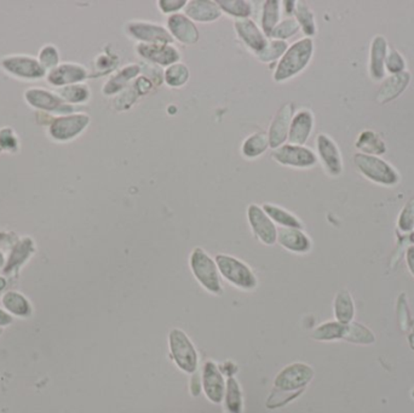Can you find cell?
<instances>
[{
    "mask_svg": "<svg viewBox=\"0 0 414 413\" xmlns=\"http://www.w3.org/2000/svg\"><path fill=\"white\" fill-rule=\"evenodd\" d=\"M314 55V42L311 38L297 40L286 50L274 72V80L284 82L296 77L310 63Z\"/></svg>",
    "mask_w": 414,
    "mask_h": 413,
    "instance_id": "obj_1",
    "label": "cell"
},
{
    "mask_svg": "<svg viewBox=\"0 0 414 413\" xmlns=\"http://www.w3.org/2000/svg\"><path fill=\"white\" fill-rule=\"evenodd\" d=\"M189 266L195 279L206 291L216 296L222 295L223 288L216 261L206 251L201 247H195L190 254Z\"/></svg>",
    "mask_w": 414,
    "mask_h": 413,
    "instance_id": "obj_2",
    "label": "cell"
},
{
    "mask_svg": "<svg viewBox=\"0 0 414 413\" xmlns=\"http://www.w3.org/2000/svg\"><path fill=\"white\" fill-rule=\"evenodd\" d=\"M215 261L220 276H223L229 284L244 291H251L257 288V278L246 263L225 254H217Z\"/></svg>",
    "mask_w": 414,
    "mask_h": 413,
    "instance_id": "obj_3",
    "label": "cell"
},
{
    "mask_svg": "<svg viewBox=\"0 0 414 413\" xmlns=\"http://www.w3.org/2000/svg\"><path fill=\"white\" fill-rule=\"evenodd\" d=\"M170 355L180 370L193 375L198 370L199 355L193 342L181 328H173L168 335Z\"/></svg>",
    "mask_w": 414,
    "mask_h": 413,
    "instance_id": "obj_4",
    "label": "cell"
},
{
    "mask_svg": "<svg viewBox=\"0 0 414 413\" xmlns=\"http://www.w3.org/2000/svg\"><path fill=\"white\" fill-rule=\"evenodd\" d=\"M355 166L367 180L380 185H395L400 181L396 170L385 160L375 155L358 153L354 155Z\"/></svg>",
    "mask_w": 414,
    "mask_h": 413,
    "instance_id": "obj_5",
    "label": "cell"
},
{
    "mask_svg": "<svg viewBox=\"0 0 414 413\" xmlns=\"http://www.w3.org/2000/svg\"><path fill=\"white\" fill-rule=\"evenodd\" d=\"M314 378L313 367L303 362L286 366L274 379V389L282 393L302 394Z\"/></svg>",
    "mask_w": 414,
    "mask_h": 413,
    "instance_id": "obj_6",
    "label": "cell"
},
{
    "mask_svg": "<svg viewBox=\"0 0 414 413\" xmlns=\"http://www.w3.org/2000/svg\"><path fill=\"white\" fill-rule=\"evenodd\" d=\"M90 124V116L84 113L61 116L51 121L49 126V134L54 140L65 142L78 137Z\"/></svg>",
    "mask_w": 414,
    "mask_h": 413,
    "instance_id": "obj_7",
    "label": "cell"
},
{
    "mask_svg": "<svg viewBox=\"0 0 414 413\" xmlns=\"http://www.w3.org/2000/svg\"><path fill=\"white\" fill-rule=\"evenodd\" d=\"M272 159L284 166L296 168H314L318 164V155L310 148L289 143L274 149Z\"/></svg>",
    "mask_w": 414,
    "mask_h": 413,
    "instance_id": "obj_8",
    "label": "cell"
},
{
    "mask_svg": "<svg viewBox=\"0 0 414 413\" xmlns=\"http://www.w3.org/2000/svg\"><path fill=\"white\" fill-rule=\"evenodd\" d=\"M247 218L251 229L262 244L272 246L277 242V228L262 207L251 204L247 209Z\"/></svg>",
    "mask_w": 414,
    "mask_h": 413,
    "instance_id": "obj_9",
    "label": "cell"
},
{
    "mask_svg": "<svg viewBox=\"0 0 414 413\" xmlns=\"http://www.w3.org/2000/svg\"><path fill=\"white\" fill-rule=\"evenodd\" d=\"M26 101L32 107L45 111V112L58 113L62 116H68L74 112L75 108L72 104H65L60 95H56L44 89H30L25 94Z\"/></svg>",
    "mask_w": 414,
    "mask_h": 413,
    "instance_id": "obj_10",
    "label": "cell"
},
{
    "mask_svg": "<svg viewBox=\"0 0 414 413\" xmlns=\"http://www.w3.org/2000/svg\"><path fill=\"white\" fill-rule=\"evenodd\" d=\"M201 383L205 395L212 404L218 405L223 402L227 382L220 367L211 360L203 365Z\"/></svg>",
    "mask_w": 414,
    "mask_h": 413,
    "instance_id": "obj_11",
    "label": "cell"
},
{
    "mask_svg": "<svg viewBox=\"0 0 414 413\" xmlns=\"http://www.w3.org/2000/svg\"><path fill=\"white\" fill-rule=\"evenodd\" d=\"M127 32L132 38L141 44H171L173 43L172 35H170L168 28L149 23V22H130Z\"/></svg>",
    "mask_w": 414,
    "mask_h": 413,
    "instance_id": "obj_12",
    "label": "cell"
},
{
    "mask_svg": "<svg viewBox=\"0 0 414 413\" xmlns=\"http://www.w3.org/2000/svg\"><path fill=\"white\" fill-rule=\"evenodd\" d=\"M1 67L8 73L23 79H40L46 73L39 61L30 56L5 57L1 60Z\"/></svg>",
    "mask_w": 414,
    "mask_h": 413,
    "instance_id": "obj_13",
    "label": "cell"
},
{
    "mask_svg": "<svg viewBox=\"0 0 414 413\" xmlns=\"http://www.w3.org/2000/svg\"><path fill=\"white\" fill-rule=\"evenodd\" d=\"M138 55L156 65L168 67L181 60V54L170 44H138L136 48Z\"/></svg>",
    "mask_w": 414,
    "mask_h": 413,
    "instance_id": "obj_14",
    "label": "cell"
},
{
    "mask_svg": "<svg viewBox=\"0 0 414 413\" xmlns=\"http://www.w3.org/2000/svg\"><path fill=\"white\" fill-rule=\"evenodd\" d=\"M316 149L321 163L331 176H339L343 173V160L336 142L327 135L320 134L316 138Z\"/></svg>",
    "mask_w": 414,
    "mask_h": 413,
    "instance_id": "obj_15",
    "label": "cell"
},
{
    "mask_svg": "<svg viewBox=\"0 0 414 413\" xmlns=\"http://www.w3.org/2000/svg\"><path fill=\"white\" fill-rule=\"evenodd\" d=\"M294 104H286L277 111L274 116L269 131H268L269 144H270L272 151L282 144H285L287 141L289 125H291V121L294 116Z\"/></svg>",
    "mask_w": 414,
    "mask_h": 413,
    "instance_id": "obj_16",
    "label": "cell"
},
{
    "mask_svg": "<svg viewBox=\"0 0 414 413\" xmlns=\"http://www.w3.org/2000/svg\"><path fill=\"white\" fill-rule=\"evenodd\" d=\"M168 30L172 35L173 40H177L184 45H194L200 38L195 22L187 18L184 13H178L168 16Z\"/></svg>",
    "mask_w": 414,
    "mask_h": 413,
    "instance_id": "obj_17",
    "label": "cell"
},
{
    "mask_svg": "<svg viewBox=\"0 0 414 413\" xmlns=\"http://www.w3.org/2000/svg\"><path fill=\"white\" fill-rule=\"evenodd\" d=\"M314 129V116L310 111L302 109L294 114L289 125V144L296 146H304L306 141L310 137Z\"/></svg>",
    "mask_w": 414,
    "mask_h": 413,
    "instance_id": "obj_18",
    "label": "cell"
},
{
    "mask_svg": "<svg viewBox=\"0 0 414 413\" xmlns=\"http://www.w3.org/2000/svg\"><path fill=\"white\" fill-rule=\"evenodd\" d=\"M89 77L87 68L75 63H63L51 69L48 75V82L55 87H68L82 82Z\"/></svg>",
    "mask_w": 414,
    "mask_h": 413,
    "instance_id": "obj_19",
    "label": "cell"
},
{
    "mask_svg": "<svg viewBox=\"0 0 414 413\" xmlns=\"http://www.w3.org/2000/svg\"><path fill=\"white\" fill-rule=\"evenodd\" d=\"M235 30H237L239 38L242 39L247 47L253 50L256 54L263 51V49L267 47V37L264 35L262 30L256 25L255 22L250 18H244V20H237L234 23Z\"/></svg>",
    "mask_w": 414,
    "mask_h": 413,
    "instance_id": "obj_20",
    "label": "cell"
},
{
    "mask_svg": "<svg viewBox=\"0 0 414 413\" xmlns=\"http://www.w3.org/2000/svg\"><path fill=\"white\" fill-rule=\"evenodd\" d=\"M184 15L193 22L210 23L222 16V10L213 0H192L184 8Z\"/></svg>",
    "mask_w": 414,
    "mask_h": 413,
    "instance_id": "obj_21",
    "label": "cell"
},
{
    "mask_svg": "<svg viewBox=\"0 0 414 413\" xmlns=\"http://www.w3.org/2000/svg\"><path fill=\"white\" fill-rule=\"evenodd\" d=\"M410 82V72H402L399 74H391L382 82L380 90L375 96V101L380 104H388L396 99L408 87Z\"/></svg>",
    "mask_w": 414,
    "mask_h": 413,
    "instance_id": "obj_22",
    "label": "cell"
},
{
    "mask_svg": "<svg viewBox=\"0 0 414 413\" xmlns=\"http://www.w3.org/2000/svg\"><path fill=\"white\" fill-rule=\"evenodd\" d=\"M277 242L294 254H304L311 250L310 238L303 232V229H277Z\"/></svg>",
    "mask_w": 414,
    "mask_h": 413,
    "instance_id": "obj_23",
    "label": "cell"
},
{
    "mask_svg": "<svg viewBox=\"0 0 414 413\" xmlns=\"http://www.w3.org/2000/svg\"><path fill=\"white\" fill-rule=\"evenodd\" d=\"M388 55V42L383 35L373 38L370 50V74L375 82L384 80L385 60Z\"/></svg>",
    "mask_w": 414,
    "mask_h": 413,
    "instance_id": "obj_24",
    "label": "cell"
},
{
    "mask_svg": "<svg viewBox=\"0 0 414 413\" xmlns=\"http://www.w3.org/2000/svg\"><path fill=\"white\" fill-rule=\"evenodd\" d=\"M35 246L30 238H22L18 240L13 249L10 250L9 257L5 262L3 271L4 274H13L20 269L25 263L30 259V256L34 252Z\"/></svg>",
    "mask_w": 414,
    "mask_h": 413,
    "instance_id": "obj_25",
    "label": "cell"
},
{
    "mask_svg": "<svg viewBox=\"0 0 414 413\" xmlns=\"http://www.w3.org/2000/svg\"><path fill=\"white\" fill-rule=\"evenodd\" d=\"M333 313L338 323H349L354 321L356 307H355L354 298L348 290H341L337 293L333 301Z\"/></svg>",
    "mask_w": 414,
    "mask_h": 413,
    "instance_id": "obj_26",
    "label": "cell"
},
{
    "mask_svg": "<svg viewBox=\"0 0 414 413\" xmlns=\"http://www.w3.org/2000/svg\"><path fill=\"white\" fill-rule=\"evenodd\" d=\"M1 304L4 309L13 316L28 318L33 313L30 301L22 293L9 291L1 297Z\"/></svg>",
    "mask_w": 414,
    "mask_h": 413,
    "instance_id": "obj_27",
    "label": "cell"
},
{
    "mask_svg": "<svg viewBox=\"0 0 414 413\" xmlns=\"http://www.w3.org/2000/svg\"><path fill=\"white\" fill-rule=\"evenodd\" d=\"M355 147L363 154L375 155L380 156L387 153V144L380 138V135L375 134L372 130H365L358 137Z\"/></svg>",
    "mask_w": 414,
    "mask_h": 413,
    "instance_id": "obj_28",
    "label": "cell"
},
{
    "mask_svg": "<svg viewBox=\"0 0 414 413\" xmlns=\"http://www.w3.org/2000/svg\"><path fill=\"white\" fill-rule=\"evenodd\" d=\"M262 209L274 223L280 226V228H304L302 221L299 220L297 216H294V214H291L282 207L272 205V204H264Z\"/></svg>",
    "mask_w": 414,
    "mask_h": 413,
    "instance_id": "obj_29",
    "label": "cell"
},
{
    "mask_svg": "<svg viewBox=\"0 0 414 413\" xmlns=\"http://www.w3.org/2000/svg\"><path fill=\"white\" fill-rule=\"evenodd\" d=\"M141 69L137 65H130L121 69L119 73L111 78L104 87V94L106 96L115 95L127 85V82L137 77Z\"/></svg>",
    "mask_w": 414,
    "mask_h": 413,
    "instance_id": "obj_30",
    "label": "cell"
},
{
    "mask_svg": "<svg viewBox=\"0 0 414 413\" xmlns=\"http://www.w3.org/2000/svg\"><path fill=\"white\" fill-rule=\"evenodd\" d=\"M375 340L377 338L371 328H368L363 323H356V321L346 323L344 340H343L345 342L358 345H375Z\"/></svg>",
    "mask_w": 414,
    "mask_h": 413,
    "instance_id": "obj_31",
    "label": "cell"
},
{
    "mask_svg": "<svg viewBox=\"0 0 414 413\" xmlns=\"http://www.w3.org/2000/svg\"><path fill=\"white\" fill-rule=\"evenodd\" d=\"M270 148L267 132H256L244 141L242 153L247 159H256Z\"/></svg>",
    "mask_w": 414,
    "mask_h": 413,
    "instance_id": "obj_32",
    "label": "cell"
},
{
    "mask_svg": "<svg viewBox=\"0 0 414 413\" xmlns=\"http://www.w3.org/2000/svg\"><path fill=\"white\" fill-rule=\"evenodd\" d=\"M223 402L228 413H242L244 411L242 387L234 377H229L227 381Z\"/></svg>",
    "mask_w": 414,
    "mask_h": 413,
    "instance_id": "obj_33",
    "label": "cell"
},
{
    "mask_svg": "<svg viewBox=\"0 0 414 413\" xmlns=\"http://www.w3.org/2000/svg\"><path fill=\"white\" fill-rule=\"evenodd\" d=\"M281 3L279 0H268L263 5L262 13V32L270 38L272 30L280 23Z\"/></svg>",
    "mask_w": 414,
    "mask_h": 413,
    "instance_id": "obj_34",
    "label": "cell"
},
{
    "mask_svg": "<svg viewBox=\"0 0 414 413\" xmlns=\"http://www.w3.org/2000/svg\"><path fill=\"white\" fill-rule=\"evenodd\" d=\"M294 18L298 22L299 27L302 28L303 33L306 35V38H310L313 35H316V23L314 13L311 11L310 8L303 3L297 1V8L294 11Z\"/></svg>",
    "mask_w": 414,
    "mask_h": 413,
    "instance_id": "obj_35",
    "label": "cell"
},
{
    "mask_svg": "<svg viewBox=\"0 0 414 413\" xmlns=\"http://www.w3.org/2000/svg\"><path fill=\"white\" fill-rule=\"evenodd\" d=\"M344 331V323L338 321H327L316 327L311 337L319 342H334L341 340Z\"/></svg>",
    "mask_w": 414,
    "mask_h": 413,
    "instance_id": "obj_36",
    "label": "cell"
},
{
    "mask_svg": "<svg viewBox=\"0 0 414 413\" xmlns=\"http://www.w3.org/2000/svg\"><path fill=\"white\" fill-rule=\"evenodd\" d=\"M217 4L220 5L222 13L237 20L250 18L252 15V5L245 0H218Z\"/></svg>",
    "mask_w": 414,
    "mask_h": 413,
    "instance_id": "obj_37",
    "label": "cell"
},
{
    "mask_svg": "<svg viewBox=\"0 0 414 413\" xmlns=\"http://www.w3.org/2000/svg\"><path fill=\"white\" fill-rule=\"evenodd\" d=\"M91 91L85 84H74L62 87L60 91L61 99L68 104H85L89 101Z\"/></svg>",
    "mask_w": 414,
    "mask_h": 413,
    "instance_id": "obj_38",
    "label": "cell"
},
{
    "mask_svg": "<svg viewBox=\"0 0 414 413\" xmlns=\"http://www.w3.org/2000/svg\"><path fill=\"white\" fill-rule=\"evenodd\" d=\"M165 82L170 87H182L189 80V68L184 63L177 62L168 66L164 73Z\"/></svg>",
    "mask_w": 414,
    "mask_h": 413,
    "instance_id": "obj_39",
    "label": "cell"
},
{
    "mask_svg": "<svg viewBox=\"0 0 414 413\" xmlns=\"http://www.w3.org/2000/svg\"><path fill=\"white\" fill-rule=\"evenodd\" d=\"M287 49H289V47H287L286 42L272 39L270 42H268L267 47L263 49V51L257 54V57H258L259 61L268 63V62H272V61H276L277 58H281V57L284 56V54H285Z\"/></svg>",
    "mask_w": 414,
    "mask_h": 413,
    "instance_id": "obj_40",
    "label": "cell"
},
{
    "mask_svg": "<svg viewBox=\"0 0 414 413\" xmlns=\"http://www.w3.org/2000/svg\"><path fill=\"white\" fill-rule=\"evenodd\" d=\"M299 30H301V27L298 25V22L296 21V18H286V20L281 21L280 23L274 28L272 35H270V38L274 39V40H282V42H286V39L291 38V37H294V35H297Z\"/></svg>",
    "mask_w": 414,
    "mask_h": 413,
    "instance_id": "obj_41",
    "label": "cell"
},
{
    "mask_svg": "<svg viewBox=\"0 0 414 413\" xmlns=\"http://www.w3.org/2000/svg\"><path fill=\"white\" fill-rule=\"evenodd\" d=\"M397 227L402 233H412L414 230V198L406 204L397 220Z\"/></svg>",
    "mask_w": 414,
    "mask_h": 413,
    "instance_id": "obj_42",
    "label": "cell"
},
{
    "mask_svg": "<svg viewBox=\"0 0 414 413\" xmlns=\"http://www.w3.org/2000/svg\"><path fill=\"white\" fill-rule=\"evenodd\" d=\"M385 70L390 74H399L405 72L406 61L397 50H390L385 60Z\"/></svg>",
    "mask_w": 414,
    "mask_h": 413,
    "instance_id": "obj_43",
    "label": "cell"
},
{
    "mask_svg": "<svg viewBox=\"0 0 414 413\" xmlns=\"http://www.w3.org/2000/svg\"><path fill=\"white\" fill-rule=\"evenodd\" d=\"M58 61H60V56H58V51H57V49L55 47L46 45V47H44L42 49L39 55V62L44 68H56L57 66H58Z\"/></svg>",
    "mask_w": 414,
    "mask_h": 413,
    "instance_id": "obj_44",
    "label": "cell"
},
{
    "mask_svg": "<svg viewBox=\"0 0 414 413\" xmlns=\"http://www.w3.org/2000/svg\"><path fill=\"white\" fill-rule=\"evenodd\" d=\"M0 148L4 151L16 152L18 148V140L13 130L9 128L0 130Z\"/></svg>",
    "mask_w": 414,
    "mask_h": 413,
    "instance_id": "obj_45",
    "label": "cell"
},
{
    "mask_svg": "<svg viewBox=\"0 0 414 413\" xmlns=\"http://www.w3.org/2000/svg\"><path fill=\"white\" fill-rule=\"evenodd\" d=\"M188 1L187 0H160L158 5L161 13H166V15H175L181 11L182 9L186 8Z\"/></svg>",
    "mask_w": 414,
    "mask_h": 413,
    "instance_id": "obj_46",
    "label": "cell"
},
{
    "mask_svg": "<svg viewBox=\"0 0 414 413\" xmlns=\"http://www.w3.org/2000/svg\"><path fill=\"white\" fill-rule=\"evenodd\" d=\"M18 241V237L11 233H0V249L11 250Z\"/></svg>",
    "mask_w": 414,
    "mask_h": 413,
    "instance_id": "obj_47",
    "label": "cell"
},
{
    "mask_svg": "<svg viewBox=\"0 0 414 413\" xmlns=\"http://www.w3.org/2000/svg\"><path fill=\"white\" fill-rule=\"evenodd\" d=\"M201 390H203L201 377L199 376L198 372H195V374H193L192 381H190V392H192V395L198 396Z\"/></svg>",
    "mask_w": 414,
    "mask_h": 413,
    "instance_id": "obj_48",
    "label": "cell"
},
{
    "mask_svg": "<svg viewBox=\"0 0 414 413\" xmlns=\"http://www.w3.org/2000/svg\"><path fill=\"white\" fill-rule=\"evenodd\" d=\"M406 263H407L408 271L414 278V245L408 246V249L406 251Z\"/></svg>",
    "mask_w": 414,
    "mask_h": 413,
    "instance_id": "obj_49",
    "label": "cell"
},
{
    "mask_svg": "<svg viewBox=\"0 0 414 413\" xmlns=\"http://www.w3.org/2000/svg\"><path fill=\"white\" fill-rule=\"evenodd\" d=\"M13 323V315H10L6 310L0 308V327L8 326Z\"/></svg>",
    "mask_w": 414,
    "mask_h": 413,
    "instance_id": "obj_50",
    "label": "cell"
},
{
    "mask_svg": "<svg viewBox=\"0 0 414 413\" xmlns=\"http://www.w3.org/2000/svg\"><path fill=\"white\" fill-rule=\"evenodd\" d=\"M284 5H285V13L287 15H294V11H296V8H297V1H284Z\"/></svg>",
    "mask_w": 414,
    "mask_h": 413,
    "instance_id": "obj_51",
    "label": "cell"
},
{
    "mask_svg": "<svg viewBox=\"0 0 414 413\" xmlns=\"http://www.w3.org/2000/svg\"><path fill=\"white\" fill-rule=\"evenodd\" d=\"M6 284H8V281H6V279H5V278H3V276H0V293L4 291L5 288H6Z\"/></svg>",
    "mask_w": 414,
    "mask_h": 413,
    "instance_id": "obj_52",
    "label": "cell"
},
{
    "mask_svg": "<svg viewBox=\"0 0 414 413\" xmlns=\"http://www.w3.org/2000/svg\"><path fill=\"white\" fill-rule=\"evenodd\" d=\"M408 340H410V348L414 350V328L413 331L410 332V336H408Z\"/></svg>",
    "mask_w": 414,
    "mask_h": 413,
    "instance_id": "obj_53",
    "label": "cell"
},
{
    "mask_svg": "<svg viewBox=\"0 0 414 413\" xmlns=\"http://www.w3.org/2000/svg\"><path fill=\"white\" fill-rule=\"evenodd\" d=\"M5 262H6V261H5L4 254L0 251V268H4Z\"/></svg>",
    "mask_w": 414,
    "mask_h": 413,
    "instance_id": "obj_54",
    "label": "cell"
},
{
    "mask_svg": "<svg viewBox=\"0 0 414 413\" xmlns=\"http://www.w3.org/2000/svg\"><path fill=\"white\" fill-rule=\"evenodd\" d=\"M410 241L412 242V245H414V230L413 232L410 233Z\"/></svg>",
    "mask_w": 414,
    "mask_h": 413,
    "instance_id": "obj_55",
    "label": "cell"
},
{
    "mask_svg": "<svg viewBox=\"0 0 414 413\" xmlns=\"http://www.w3.org/2000/svg\"><path fill=\"white\" fill-rule=\"evenodd\" d=\"M410 396H412V399L414 400V388L412 389V392H410Z\"/></svg>",
    "mask_w": 414,
    "mask_h": 413,
    "instance_id": "obj_56",
    "label": "cell"
},
{
    "mask_svg": "<svg viewBox=\"0 0 414 413\" xmlns=\"http://www.w3.org/2000/svg\"><path fill=\"white\" fill-rule=\"evenodd\" d=\"M1 333H3V328L0 327V336H1Z\"/></svg>",
    "mask_w": 414,
    "mask_h": 413,
    "instance_id": "obj_57",
    "label": "cell"
}]
</instances>
